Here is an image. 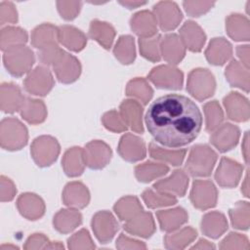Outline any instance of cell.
Masks as SVG:
<instances>
[{
    "instance_id": "cell-1",
    "label": "cell",
    "mask_w": 250,
    "mask_h": 250,
    "mask_svg": "<svg viewBox=\"0 0 250 250\" xmlns=\"http://www.w3.org/2000/svg\"><path fill=\"white\" fill-rule=\"evenodd\" d=\"M145 120L158 144L174 148L194 141L202 128V114L197 105L178 94H168L152 102Z\"/></svg>"
},
{
    "instance_id": "cell-2",
    "label": "cell",
    "mask_w": 250,
    "mask_h": 250,
    "mask_svg": "<svg viewBox=\"0 0 250 250\" xmlns=\"http://www.w3.org/2000/svg\"><path fill=\"white\" fill-rule=\"evenodd\" d=\"M217 153L207 145H196L191 147L186 169L192 177L210 176L217 161Z\"/></svg>"
},
{
    "instance_id": "cell-3",
    "label": "cell",
    "mask_w": 250,
    "mask_h": 250,
    "mask_svg": "<svg viewBox=\"0 0 250 250\" xmlns=\"http://www.w3.org/2000/svg\"><path fill=\"white\" fill-rule=\"evenodd\" d=\"M28 141L26 127L17 118L7 117L1 121L0 144L7 150H18L23 147Z\"/></svg>"
},
{
    "instance_id": "cell-4",
    "label": "cell",
    "mask_w": 250,
    "mask_h": 250,
    "mask_svg": "<svg viewBox=\"0 0 250 250\" xmlns=\"http://www.w3.org/2000/svg\"><path fill=\"white\" fill-rule=\"evenodd\" d=\"M3 62L7 70L16 77H21L30 71L35 62L33 51L24 46H17L4 52Z\"/></svg>"
},
{
    "instance_id": "cell-5",
    "label": "cell",
    "mask_w": 250,
    "mask_h": 250,
    "mask_svg": "<svg viewBox=\"0 0 250 250\" xmlns=\"http://www.w3.org/2000/svg\"><path fill=\"white\" fill-rule=\"evenodd\" d=\"M216 89L214 75L206 68L192 69L188 76L187 90L196 100L204 101L213 96Z\"/></svg>"
},
{
    "instance_id": "cell-6",
    "label": "cell",
    "mask_w": 250,
    "mask_h": 250,
    "mask_svg": "<svg viewBox=\"0 0 250 250\" xmlns=\"http://www.w3.org/2000/svg\"><path fill=\"white\" fill-rule=\"evenodd\" d=\"M34 162L40 167H47L53 164L60 154V145L51 136H40L36 138L30 148Z\"/></svg>"
},
{
    "instance_id": "cell-7",
    "label": "cell",
    "mask_w": 250,
    "mask_h": 250,
    "mask_svg": "<svg viewBox=\"0 0 250 250\" xmlns=\"http://www.w3.org/2000/svg\"><path fill=\"white\" fill-rule=\"evenodd\" d=\"M148 79L161 89H181L184 82V74L177 67L171 64L158 65L151 69Z\"/></svg>"
},
{
    "instance_id": "cell-8",
    "label": "cell",
    "mask_w": 250,
    "mask_h": 250,
    "mask_svg": "<svg viewBox=\"0 0 250 250\" xmlns=\"http://www.w3.org/2000/svg\"><path fill=\"white\" fill-rule=\"evenodd\" d=\"M23 86L25 91L31 95L46 96L54 86V78L46 66H36L28 72Z\"/></svg>"
},
{
    "instance_id": "cell-9",
    "label": "cell",
    "mask_w": 250,
    "mask_h": 250,
    "mask_svg": "<svg viewBox=\"0 0 250 250\" xmlns=\"http://www.w3.org/2000/svg\"><path fill=\"white\" fill-rule=\"evenodd\" d=\"M192 205L199 210H207L216 205L218 191L211 181L195 180L189 195Z\"/></svg>"
},
{
    "instance_id": "cell-10",
    "label": "cell",
    "mask_w": 250,
    "mask_h": 250,
    "mask_svg": "<svg viewBox=\"0 0 250 250\" xmlns=\"http://www.w3.org/2000/svg\"><path fill=\"white\" fill-rule=\"evenodd\" d=\"M153 15L157 24L163 31L175 29L183 19L182 12L175 2L160 1L153 7Z\"/></svg>"
},
{
    "instance_id": "cell-11",
    "label": "cell",
    "mask_w": 250,
    "mask_h": 250,
    "mask_svg": "<svg viewBox=\"0 0 250 250\" xmlns=\"http://www.w3.org/2000/svg\"><path fill=\"white\" fill-rule=\"evenodd\" d=\"M83 155L86 165L91 169H102L111 159L112 151L103 141H92L83 148Z\"/></svg>"
},
{
    "instance_id": "cell-12",
    "label": "cell",
    "mask_w": 250,
    "mask_h": 250,
    "mask_svg": "<svg viewBox=\"0 0 250 250\" xmlns=\"http://www.w3.org/2000/svg\"><path fill=\"white\" fill-rule=\"evenodd\" d=\"M210 142L221 152H226L233 148L239 140L240 130L231 123L221 124L211 132Z\"/></svg>"
},
{
    "instance_id": "cell-13",
    "label": "cell",
    "mask_w": 250,
    "mask_h": 250,
    "mask_svg": "<svg viewBox=\"0 0 250 250\" xmlns=\"http://www.w3.org/2000/svg\"><path fill=\"white\" fill-rule=\"evenodd\" d=\"M92 229L100 242L107 243L119 229V225L110 212L100 211L92 219Z\"/></svg>"
},
{
    "instance_id": "cell-14",
    "label": "cell",
    "mask_w": 250,
    "mask_h": 250,
    "mask_svg": "<svg viewBox=\"0 0 250 250\" xmlns=\"http://www.w3.org/2000/svg\"><path fill=\"white\" fill-rule=\"evenodd\" d=\"M243 166L238 162L223 157L215 173V180L222 188H234L242 176Z\"/></svg>"
},
{
    "instance_id": "cell-15",
    "label": "cell",
    "mask_w": 250,
    "mask_h": 250,
    "mask_svg": "<svg viewBox=\"0 0 250 250\" xmlns=\"http://www.w3.org/2000/svg\"><path fill=\"white\" fill-rule=\"evenodd\" d=\"M53 70L60 82L69 84L78 79L81 73V65L74 56L63 52L59 61L53 65Z\"/></svg>"
},
{
    "instance_id": "cell-16",
    "label": "cell",
    "mask_w": 250,
    "mask_h": 250,
    "mask_svg": "<svg viewBox=\"0 0 250 250\" xmlns=\"http://www.w3.org/2000/svg\"><path fill=\"white\" fill-rule=\"evenodd\" d=\"M223 103L227 111V115L230 120L236 122H243L249 119V102L241 94L237 92H230L224 98Z\"/></svg>"
},
{
    "instance_id": "cell-17",
    "label": "cell",
    "mask_w": 250,
    "mask_h": 250,
    "mask_svg": "<svg viewBox=\"0 0 250 250\" xmlns=\"http://www.w3.org/2000/svg\"><path fill=\"white\" fill-rule=\"evenodd\" d=\"M118 152L120 156L129 162H136L145 158L146 154L144 141L130 133L123 135L119 141Z\"/></svg>"
},
{
    "instance_id": "cell-18",
    "label": "cell",
    "mask_w": 250,
    "mask_h": 250,
    "mask_svg": "<svg viewBox=\"0 0 250 250\" xmlns=\"http://www.w3.org/2000/svg\"><path fill=\"white\" fill-rule=\"evenodd\" d=\"M160 54L167 62L175 65L184 59L186 47L177 34H166L160 39Z\"/></svg>"
},
{
    "instance_id": "cell-19",
    "label": "cell",
    "mask_w": 250,
    "mask_h": 250,
    "mask_svg": "<svg viewBox=\"0 0 250 250\" xmlns=\"http://www.w3.org/2000/svg\"><path fill=\"white\" fill-rule=\"evenodd\" d=\"M25 97L18 85L14 83H2L0 87V107L4 112L14 113L21 110Z\"/></svg>"
},
{
    "instance_id": "cell-20",
    "label": "cell",
    "mask_w": 250,
    "mask_h": 250,
    "mask_svg": "<svg viewBox=\"0 0 250 250\" xmlns=\"http://www.w3.org/2000/svg\"><path fill=\"white\" fill-rule=\"evenodd\" d=\"M188 186V177L181 169L175 170L168 178L157 181L153 188L159 191L174 194L175 196H184Z\"/></svg>"
},
{
    "instance_id": "cell-21",
    "label": "cell",
    "mask_w": 250,
    "mask_h": 250,
    "mask_svg": "<svg viewBox=\"0 0 250 250\" xmlns=\"http://www.w3.org/2000/svg\"><path fill=\"white\" fill-rule=\"evenodd\" d=\"M119 114L127 127L136 133H143V107L141 104L134 100H125L119 107Z\"/></svg>"
},
{
    "instance_id": "cell-22",
    "label": "cell",
    "mask_w": 250,
    "mask_h": 250,
    "mask_svg": "<svg viewBox=\"0 0 250 250\" xmlns=\"http://www.w3.org/2000/svg\"><path fill=\"white\" fill-rule=\"evenodd\" d=\"M131 28L140 38H150L157 33V21L152 12L144 10L136 13L130 21Z\"/></svg>"
},
{
    "instance_id": "cell-23",
    "label": "cell",
    "mask_w": 250,
    "mask_h": 250,
    "mask_svg": "<svg viewBox=\"0 0 250 250\" xmlns=\"http://www.w3.org/2000/svg\"><path fill=\"white\" fill-rule=\"evenodd\" d=\"M62 201L70 208H84L90 201L89 190L80 182H70L63 188Z\"/></svg>"
},
{
    "instance_id": "cell-24",
    "label": "cell",
    "mask_w": 250,
    "mask_h": 250,
    "mask_svg": "<svg viewBox=\"0 0 250 250\" xmlns=\"http://www.w3.org/2000/svg\"><path fill=\"white\" fill-rule=\"evenodd\" d=\"M180 38L186 48L191 52H199L204 46L206 35L194 21H186L180 29Z\"/></svg>"
},
{
    "instance_id": "cell-25",
    "label": "cell",
    "mask_w": 250,
    "mask_h": 250,
    "mask_svg": "<svg viewBox=\"0 0 250 250\" xmlns=\"http://www.w3.org/2000/svg\"><path fill=\"white\" fill-rule=\"evenodd\" d=\"M17 207L24 218L31 221L41 218L45 212L44 201L37 194L30 192L22 193L19 196Z\"/></svg>"
},
{
    "instance_id": "cell-26",
    "label": "cell",
    "mask_w": 250,
    "mask_h": 250,
    "mask_svg": "<svg viewBox=\"0 0 250 250\" xmlns=\"http://www.w3.org/2000/svg\"><path fill=\"white\" fill-rule=\"evenodd\" d=\"M124 229L130 234L147 238L155 231V223L150 213L142 211L131 220L125 222Z\"/></svg>"
},
{
    "instance_id": "cell-27",
    "label": "cell",
    "mask_w": 250,
    "mask_h": 250,
    "mask_svg": "<svg viewBox=\"0 0 250 250\" xmlns=\"http://www.w3.org/2000/svg\"><path fill=\"white\" fill-rule=\"evenodd\" d=\"M232 55L231 44L223 37L213 38L205 51L207 61L213 65L225 64Z\"/></svg>"
},
{
    "instance_id": "cell-28",
    "label": "cell",
    "mask_w": 250,
    "mask_h": 250,
    "mask_svg": "<svg viewBox=\"0 0 250 250\" xmlns=\"http://www.w3.org/2000/svg\"><path fill=\"white\" fill-rule=\"evenodd\" d=\"M59 42V27L53 24H40L31 32V44L39 51L48 47L56 46Z\"/></svg>"
},
{
    "instance_id": "cell-29",
    "label": "cell",
    "mask_w": 250,
    "mask_h": 250,
    "mask_svg": "<svg viewBox=\"0 0 250 250\" xmlns=\"http://www.w3.org/2000/svg\"><path fill=\"white\" fill-rule=\"evenodd\" d=\"M160 229L164 231L171 232L179 229L188 221V213L182 207H176L173 209L159 210L156 213Z\"/></svg>"
},
{
    "instance_id": "cell-30",
    "label": "cell",
    "mask_w": 250,
    "mask_h": 250,
    "mask_svg": "<svg viewBox=\"0 0 250 250\" xmlns=\"http://www.w3.org/2000/svg\"><path fill=\"white\" fill-rule=\"evenodd\" d=\"M228 229V221L224 214L218 211L206 213L201 221L203 234L211 238L220 237Z\"/></svg>"
},
{
    "instance_id": "cell-31",
    "label": "cell",
    "mask_w": 250,
    "mask_h": 250,
    "mask_svg": "<svg viewBox=\"0 0 250 250\" xmlns=\"http://www.w3.org/2000/svg\"><path fill=\"white\" fill-rule=\"evenodd\" d=\"M82 223V215L75 208L62 209L53 220L54 228L61 233H68L75 229Z\"/></svg>"
},
{
    "instance_id": "cell-32",
    "label": "cell",
    "mask_w": 250,
    "mask_h": 250,
    "mask_svg": "<svg viewBox=\"0 0 250 250\" xmlns=\"http://www.w3.org/2000/svg\"><path fill=\"white\" fill-rule=\"evenodd\" d=\"M226 29L229 36L235 41H248L250 38L249 21L240 14H231L227 18Z\"/></svg>"
},
{
    "instance_id": "cell-33",
    "label": "cell",
    "mask_w": 250,
    "mask_h": 250,
    "mask_svg": "<svg viewBox=\"0 0 250 250\" xmlns=\"http://www.w3.org/2000/svg\"><path fill=\"white\" fill-rule=\"evenodd\" d=\"M59 41L68 50L79 52L86 46L87 37L74 26L62 25L59 27Z\"/></svg>"
},
{
    "instance_id": "cell-34",
    "label": "cell",
    "mask_w": 250,
    "mask_h": 250,
    "mask_svg": "<svg viewBox=\"0 0 250 250\" xmlns=\"http://www.w3.org/2000/svg\"><path fill=\"white\" fill-rule=\"evenodd\" d=\"M62 164L64 173L68 177L80 176L83 173L86 165L83 155V148L74 146L67 149L62 156Z\"/></svg>"
},
{
    "instance_id": "cell-35",
    "label": "cell",
    "mask_w": 250,
    "mask_h": 250,
    "mask_svg": "<svg viewBox=\"0 0 250 250\" xmlns=\"http://www.w3.org/2000/svg\"><path fill=\"white\" fill-rule=\"evenodd\" d=\"M225 76L232 86L249 92V70L238 61L232 60L227 66Z\"/></svg>"
},
{
    "instance_id": "cell-36",
    "label": "cell",
    "mask_w": 250,
    "mask_h": 250,
    "mask_svg": "<svg viewBox=\"0 0 250 250\" xmlns=\"http://www.w3.org/2000/svg\"><path fill=\"white\" fill-rule=\"evenodd\" d=\"M20 112L26 122L34 125L42 123L47 117L45 104L40 100L31 98H25Z\"/></svg>"
},
{
    "instance_id": "cell-37",
    "label": "cell",
    "mask_w": 250,
    "mask_h": 250,
    "mask_svg": "<svg viewBox=\"0 0 250 250\" xmlns=\"http://www.w3.org/2000/svg\"><path fill=\"white\" fill-rule=\"evenodd\" d=\"M89 35L104 49H109L115 37V29L107 22L95 20L90 24Z\"/></svg>"
},
{
    "instance_id": "cell-38",
    "label": "cell",
    "mask_w": 250,
    "mask_h": 250,
    "mask_svg": "<svg viewBox=\"0 0 250 250\" xmlns=\"http://www.w3.org/2000/svg\"><path fill=\"white\" fill-rule=\"evenodd\" d=\"M196 235L194 229L186 227L167 233L164 237V244L167 249H184L195 239Z\"/></svg>"
},
{
    "instance_id": "cell-39",
    "label": "cell",
    "mask_w": 250,
    "mask_h": 250,
    "mask_svg": "<svg viewBox=\"0 0 250 250\" xmlns=\"http://www.w3.org/2000/svg\"><path fill=\"white\" fill-rule=\"evenodd\" d=\"M169 171V167L161 162L146 161L135 168V176L138 181L148 183L161 176H164Z\"/></svg>"
},
{
    "instance_id": "cell-40",
    "label": "cell",
    "mask_w": 250,
    "mask_h": 250,
    "mask_svg": "<svg viewBox=\"0 0 250 250\" xmlns=\"http://www.w3.org/2000/svg\"><path fill=\"white\" fill-rule=\"evenodd\" d=\"M148 150L152 158L173 166L181 165L187 153L186 149H166L154 143L149 144Z\"/></svg>"
},
{
    "instance_id": "cell-41",
    "label": "cell",
    "mask_w": 250,
    "mask_h": 250,
    "mask_svg": "<svg viewBox=\"0 0 250 250\" xmlns=\"http://www.w3.org/2000/svg\"><path fill=\"white\" fill-rule=\"evenodd\" d=\"M27 33L24 29L16 26L3 27L0 32V46L3 52L10 48L24 45L27 42Z\"/></svg>"
},
{
    "instance_id": "cell-42",
    "label": "cell",
    "mask_w": 250,
    "mask_h": 250,
    "mask_svg": "<svg viewBox=\"0 0 250 250\" xmlns=\"http://www.w3.org/2000/svg\"><path fill=\"white\" fill-rule=\"evenodd\" d=\"M126 95L134 98V100L146 104L153 95V90L148 82L142 77L130 80L126 86Z\"/></svg>"
},
{
    "instance_id": "cell-43",
    "label": "cell",
    "mask_w": 250,
    "mask_h": 250,
    "mask_svg": "<svg viewBox=\"0 0 250 250\" xmlns=\"http://www.w3.org/2000/svg\"><path fill=\"white\" fill-rule=\"evenodd\" d=\"M115 214L121 221H129L143 210V207L136 196H125L120 198L113 207Z\"/></svg>"
},
{
    "instance_id": "cell-44",
    "label": "cell",
    "mask_w": 250,
    "mask_h": 250,
    "mask_svg": "<svg viewBox=\"0 0 250 250\" xmlns=\"http://www.w3.org/2000/svg\"><path fill=\"white\" fill-rule=\"evenodd\" d=\"M113 54L121 63H132L136 58L134 38L130 35L120 36L114 46Z\"/></svg>"
},
{
    "instance_id": "cell-45",
    "label": "cell",
    "mask_w": 250,
    "mask_h": 250,
    "mask_svg": "<svg viewBox=\"0 0 250 250\" xmlns=\"http://www.w3.org/2000/svg\"><path fill=\"white\" fill-rule=\"evenodd\" d=\"M143 200L149 208H158L171 206L177 203V198L174 194L159 191L157 189L147 188L142 194Z\"/></svg>"
},
{
    "instance_id": "cell-46",
    "label": "cell",
    "mask_w": 250,
    "mask_h": 250,
    "mask_svg": "<svg viewBox=\"0 0 250 250\" xmlns=\"http://www.w3.org/2000/svg\"><path fill=\"white\" fill-rule=\"evenodd\" d=\"M232 226L237 229H248L250 226V205L247 201H239L229 209Z\"/></svg>"
},
{
    "instance_id": "cell-47",
    "label": "cell",
    "mask_w": 250,
    "mask_h": 250,
    "mask_svg": "<svg viewBox=\"0 0 250 250\" xmlns=\"http://www.w3.org/2000/svg\"><path fill=\"white\" fill-rule=\"evenodd\" d=\"M160 39L161 36L159 35H155L150 38H140L139 46L141 55L150 62H159L161 59Z\"/></svg>"
},
{
    "instance_id": "cell-48",
    "label": "cell",
    "mask_w": 250,
    "mask_h": 250,
    "mask_svg": "<svg viewBox=\"0 0 250 250\" xmlns=\"http://www.w3.org/2000/svg\"><path fill=\"white\" fill-rule=\"evenodd\" d=\"M203 110L205 115L206 130L211 133L222 124L224 120L223 110L217 101L206 103L203 106Z\"/></svg>"
},
{
    "instance_id": "cell-49",
    "label": "cell",
    "mask_w": 250,
    "mask_h": 250,
    "mask_svg": "<svg viewBox=\"0 0 250 250\" xmlns=\"http://www.w3.org/2000/svg\"><path fill=\"white\" fill-rule=\"evenodd\" d=\"M25 250L34 249H62L63 245L59 241H51L42 233H33L30 235L23 246Z\"/></svg>"
},
{
    "instance_id": "cell-50",
    "label": "cell",
    "mask_w": 250,
    "mask_h": 250,
    "mask_svg": "<svg viewBox=\"0 0 250 250\" xmlns=\"http://www.w3.org/2000/svg\"><path fill=\"white\" fill-rule=\"evenodd\" d=\"M67 245L69 249H94L95 244L87 229H82L72 234L68 240Z\"/></svg>"
},
{
    "instance_id": "cell-51",
    "label": "cell",
    "mask_w": 250,
    "mask_h": 250,
    "mask_svg": "<svg viewBox=\"0 0 250 250\" xmlns=\"http://www.w3.org/2000/svg\"><path fill=\"white\" fill-rule=\"evenodd\" d=\"M102 122L107 130L115 133L124 132L128 128L121 118L119 112L116 110H109L105 112L102 117Z\"/></svg>"
},
{
    "instance_id": "cell-52",
    "label": "cell",
    "mask_w": 250,
    "mask_h": 250,
    "mask_svg": "<svg viewBox=\"0 0 250 250\" xmlns=\"http://www.w3.org/2000/svg\"><path fill=\"white\" fill-rule=\"evenodd\" d=\"M221 249H249V240L248 238L237 232H230L228 236H226L221 244Z\"/></svg>"
},
{
    "instance_id": "cell-53",
    "label": "cell",
    "mask_w": 250,
    "mask_h": 250,
    "mask_svg": "<svg viewBox=\"0 0 250 250\" xmlns=\"http://www.w3.org/2000/svg\"><path fill=\"white\" fill-rule=\"evenodd\" d=\"M82 3L78 1H59L57 8L61 17L66 21H71L77 17Z\"/></svg>"
},
{
    "instance_id": "cell-54",
    "label": "cell",
    "mask_w": 250,
    "mask_h": 250,
    "mask_svg": "<svg viewBox=\"0 0 250 250\" xmlns=\"http://www.w3.org/2000/svg\"><path fill=\"white\" fill-rule=\"evenodd\" d=\"M214 5V2L207 1H185L183 3L187 14L190 17H200L207 13Z\"/></svg>"
},
{
    "instance_id": "cell-55",
    "label": "cell",
    "mask_w": 250,
    "mask_h": 250,
    "mask_svg": "<svg viewBox=\"0 0 250 250\" xmlns=\"http://www.w3.org/2000/svg\"><path fill=\"white\" fill-rule=\"evenodd\" d=\"M63 52L64 51L62 49H61L58 45L48 47V48H45V49H42L39 51L38 59L43 65H52L53 66L59 61L61 56L63 54Z\"/></svg>"
},
{
    "instance_id": "cell-56",
    "label": "cell",
    "mask_w": 250,
    "mask_h": 250,
    "mask_svg": "<svg viewBox=\"0 0 250 250\" xmlns=\"http://www.w3.org/2000/svg\"><path fill=\"white\" fill-rule=\"evenodd\" d=\"M18 21V13L13 3L3 1L0 3V24L16 23Z\"/></svg>"
},
{
    "instance_id": "cell-57",
    "label": "cell",
    "mask_w": 250,
    "mask_h": 250,
    "mask_svg": "<svg viewBox=\"0 0 250 250\" xmlns=\"http://www.w3.org/2000/svg\"><path fill=\"white\" fill-rule=\"evenodd\" d=\"M0 198H1V201L2 202H5V201H11L16 193H17V188L14 185V183L4 177V176H1V180H0Z\"/></svg>"
},
{
    "instance_id": "cell-58",
    "label": "cell",
    "mask_w": 250,
    "mask_h": 250,
    "mask_svg": "<svg viewBox=\"0 0 250 250\" xmlns=\"http://www.w3.org/2000/svg\"><path fill=\"white\" fill-rule=\"evenodd\" d=\"M116 247L118 249H146V246L144 242L128 237L121 233L116 240Z\"/></svg>"
},
{
    "instance_id": "cell-59",
    "label": "cell",
    "mask_w": 250,
    "mask_h": 250,
    "mask_svg": "<svg viewBox=\"0 0 250 250\" xmlns=\"http://www.w3.org/2000/svg\"><path fill=\"white\" fill-rule=\"evenodd\" d=\"M236 54L238 59L240 60V63L244 65L246 68H249V46H238L236 48Z\"/></svg>"
},
{
    "instance_id": "cell-60",
    "label": "cell",
    "mask_w": 250,
    "mask_h": 250,
    "mask_svg": "<svg viewBox=\"0 0 250 250\" xmlns=\"http://www.w3.org/2000/svg\"><path fill=\"white\" fill-rule=\"evenodd\" d=\"M249 134L248 132L245 133L243 141H242V154L244 156L245 162L248 163V156H249Z\"/></svg>"
},
{
    "instance_id": "cell-61",
    "label": "cell",
    "mask_w": 250,
    "mask_h": 250,
    "mask_svg": "<svg viewBox=\"0 0 250 250\" xmlns=\"http://www.w3.org/2000/svg\"><path fill=\"white\" fill-rule=\"evenodd\" d=\"M215 245L206 239H199L196 244H194L191 249H214Z\"/></svg>"
},
{
    "instance_id": "cell-62",
    "label": "cell",
    "mask_w": 250,
    "mask_h": 250,
    "mask_svg": "<svg viewBox=\"0 0 250 250\" xmlns=\"http://www.w3.org/2000/svg\"><path fill=\"white\" fill-rule=\"evenodd\" d=\"M122 6L127 7L128 9H135L140 6H143L146 4V2H142V1H120L119 2Z\"/></svg>"
},
{
    "instance_id": "cell-63",
    "label": "cell",
    "mask_w": 250,
    "mask_h": 250,
    "mask_svg": "<svg viewBox=\"0 0 250 250\" xmlns=\"http://www.w3.org/2000/svg\"><path fill=\"white\" fill-rule=\"evenodd\" d=\"M241 191L243 192L244 196L248 197L249 196V185H248V174H246L244 182L242 183V188H241Z\"/></svg>"
},
{
    "instance_id": "cell-64",
    "label": "cell",
    "mask_w": 250,
    "mask_h": 250,
    "mask_svg": "<svg viewBox=\"0 0 250 250\" xmlns=\"http://www.w3.org/2000/svg\"><path fill=\"white\" fill-rule=\"evenodd\" d=\"M7 249H9V250H15V249H18V247L17 246H15V245H11V244H5V245H2L1 246V248H0V250H7Z\"/></svg>"
}]
</instances>
